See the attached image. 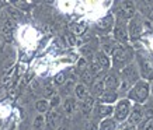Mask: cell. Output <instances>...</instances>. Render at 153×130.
I'll list each match as a JSON object with an SVG mask.
<instances>
[{
  "label": "cell",
  "mask_w": 153,
  "mask_h": 130,
  "mask_svg": "<svg viewBox=\"0 0 153 130\" xmlns=\"http://www.w3.org/2000/svg\"><path fill=\"white\" fill-rule=\"evenodd\" d=\"M35 108H37V111L39 112V113H45V112H48V109H49V102H48L47 99H39V101H37V104H35Z\"/></svg>",
  "instance_id": "obj_24"
},
{
  "label": "cell",
  "mask_w": 153,
  "mask_h": 130,
  "mask_svg": "<svg viewBox=\"0 0 153 130\" xmlns=\"http://www.w3.org/2000/svg\"><path fill=\"white\" fill-rule=\"evenodd\" d=\"M63 109L68 115H73L76 109H77V104H76V99L74 98H66L65 102H63Z\"/></svg>",
  "instance_id": "obj_18"
},
{
  "label": "cell",
  "mask_w": 153,
  "mask_h": 130,
  "mask_svg": "<svg viewBox=\"0 0 153 130\" xmlns=\"http://www.w3.org/2000/svg\"><path fill=\"white\" fill-rule=\"evenodd\" d=\"M105 90V85H104V80H96L93 81V87H91V93H93L94 97H101L102 93Z\"/></svg>",
  "instance_id": "obj_17"
},
{
  "label": "cell",
  "mask_w": 153,
  "mask_h": 130,
  "mask_svg": "<svg viewBox=\"0 0 153 130\" xmlns=\"http://www.w3.org/2000/svg\"><path fill=\"white\" fill-rule=\"evenodd\" d=\"M80 79H82V81H83L84 85H87V84H91V83H93V79H94V77L91 76V73L88 71V69H86V70H83V71H82Z\"/></svg>",
  "instance_id": "obj_25"
},
{
  "label": "cell",
  "mask_w": 153,
  "mask_h": 130,
  "mask_svg": "<svg viewBox=\"0 0 153 130\" xmlns=\"http://www.w3.org/2000/svg\"><path fill=\"white\" fill-rule=\"evenodd\" d=\"M114 37L118 39L120 42H126L128 41V32H126V28L122 24H118L114 28Z\"/></svg>",
  "instance_id": "obj_13"
},
{
  "label": "cell",
  "mask_w": 153,
  "mask_h": 130,
  "mask_svg": "<svg viewBox=\"0 0 153 130\" xmlns=\"http://www.w3.org/2000/svg\"><path fill=\"white\" fill-rule=\"evenodd\" d=\"M140 69L145 79H153V63L148 59L140 60Z\"/></svg>",
  "instance_id": "obj_11"
},
{
  "label": "cell",
  "mask_w": 153,
  "mask_h": 130,
  "mask_svg": "<svg viewBox=\"0 0 153 130\" xmlns=\"http://www.w3.org/2000/svg\"><path fill=\"white\" fill-rule=\"evenodd\" d=\"M150 88H149V84L146 81H138L129 91V98L136 101L138 104L145 102L149 97Z\"/></svg>",
  "instance_id": "obj_1"
},
{
  "label": "cell",
  "mask_w": 153,
  "mask_h": 130,
  "mask_svg": "<svg viewBox=\"0 0 153 130\" xmlns=\"http://www.w3.org/2000/svg\"><path fill=\"white\" fill-rule=\"evenodd\" d=\"M14 21L10 18L7 14H4L1 18H0V32L4 34V35H10L11 31L14 29Z\"/></svg>",
  "instance_id": "obj_7"
},
{
  "label": "cell",
  "mask_w": 153,
  "mask_h": 130,
  "mask_svg": "<svg viewBox=\"0 0 153 130\" xmlns=\"http://www.w3.org/2000/svg\"><path fill=\"white\" fill-rule=\"evenodd\" d=\"M131 113V102L129 99H121L115 106V119L117 120H125Z\"/></svg>",
  "instance_id": "obj_3"
},
{
  "label": "cell",
  "mask_w": 153,
  "mask_h": 130,
  "mask_svg": "<svg viewBox=\"0 0 153 130\" xmlns=\"http://www.w3.org/2000/svg\"><path fill=\"white\" fill-rule=\"evenodd\" d=\"M112 25H114V17H112L111 14L105 15L104 18H101L97 23V28L101 29V31H108V29H111Z\"/></svg>",
  "instance_id": "obj_12"
},
{
  "label": "cell",
  "mask_w": 153,
  "mask_h": 130,
  "mask_svg": "<svg viewBox=\"0 0 153 130\" xmlns=\"http://www.w3.org/2000/svg\"><path fill=\"white\" fill-rule=\"evenodd\" d=\"M152 94H153V84H152Z\"/></svg>",
  "instance_id": "obj_38"
},
{
  "label": "cell",
  "mask_w": 153,
  "mask_h": 130,
  "mask_svg": "<svg viewBox=\"0 0 153 130\" xmlns=\"http://www.w3.org/2000/svg\"><path fill=\"white\" fill-rule=\"evenodd\" d=\"M86 65H87V63H86V59H80L79 63H77V69L83 71V70H86Z\"/></svg>",
  "instance_id": "obj_33"
},
{
  "label": "cell",
  "mask_w": 153,
  "mask_h": 130,
  "mask_svg": "<svg viewBox=\"0 0 153 130\" xmlns=\"http://www.w3.org/2000/svg\"><path fill=\"white\" fill-rule=\"evenodd\" d=\"M62 120V116H60V113L56 109H51V111L48 112L47 115V125L51 127V129H55L58 127Z\"/></svg>",
  "instance_id": "obj_8"
},
{
  "label": "cell",
  "mask_w": 153,
  "mask_h": 130,
  "mask_svg": "<svg viewBox=\"0 0 153 130\" xmlns=\"http://www.w3.org/2000/svg\"><path fill=\"white\" fill-rule=\"evenodd\" d=\"M59 104H60V98H59V95H55V97H53V98L51 99V102H49V105H51V106L53 108V109H55V108L58 106Z\"/></svg>",
  "instance_id": "obj_32"
},
{
  "label": "cell",
  "mask_w": 153,
  "mask_h": 130,
  "mask_svg": "<svg viewBox=\"0 0 153 130\" xmlns=\"http://www.w3.org/2000/svg\"><path fill=\"white\" fill-rule=\"evenodd\" d=\"M117 98H118V93L117 91H104L102 93V95L100 97V101H101L102 104H112L117 101Z\"/></svg>",
  "instance_id": "obj_16"
},
{
  "label": "cell",
  "mask_w": 153,
  "mask_h": 130,
  "mask_svg": "<svg viewBox=\"0 0 153 130\" xmlns=\"http://www.w3.org/2000/svg\"><path fill=\"white\" fill-rule=\"evenodd\" d=\"M121 76H122V81H126V83H129L131 85L132 84H136L138 83V79H139V74H138V71L135 69L134 65H129L124 67V69L121 70Z\"/></svg>",
  "instance_id": "obj_4"
},
{
  "label": "cell",
  "mask_w": 153,
  "mask_h": 130,
  "mask_svg": "<svg viewBox=\"0 0 153 130\" xmlns=\"http://www.w3.org/2000/svg\"><path fill=\"white\" fill-rule=\"evenodd\" d=\"M93 108H94V97H87L80 104V109H82L83 113H86V115H88L90 112L93 111Z\"/></svg>",
  "instance_id": "obj_19"
},
{
  "label": "cell",
  "mask_w": 153,
  "mask_h": 130,
  "mask_svg": "<svg viewBox=\"0 0 153 130\" xmlns=\"http://www.w3.org/2000/svg\"><path fill=\"white\" fill-rule=\"evenodd\" d=\"M121 130H134V126L125 125V126H122V129H121Z\"/></svg>",
  "instance_id": "obj_35"
},
{
  "label": "cell",
  "mask_w": 153,
  "mask_h": 130,
  "mask_svg": "<svg viewBox=\"0 0 153 130\" xmlns=\"http://www.w3.org/2000/svg\"><path fill=\"white\" fill-rule=\"evenodd\" d=\"M45 125H47V118L44 116V115H38L37 118H35V120H34L33 126L35 130H42L44 127H45Z\"/></svg>",
  "instance_id": "obj_22"
},
{
  "label": "cell",
  "mask_w": 153,
  "mask_h": 130,
  "mask_svg": "<svg viewBox=\"0 0 153 130\" xmlns=\"http://www.w3.org/2000/svg\"><path fill=\"white\" fill-rule=\"evenodd\" d=\"M112 112H114V108L111 106V105H104V104H101V105H97V108H96V113H97V116L100 118H105L110 116Z\"/></svg>",
  "instance_id": "obj_15"
},
{
  "label": "cell",
  "mask_w": 153,
  "mask_h": 130,
  "mask_svg": "<svg viewBox=\"0 0 153 130\" xmlns=\"http://www.w3.org/2000/svg\"><path fill=\"white\" fill-rule=\"evenodd\" d=\"M135 11H136V7H135L134 1H121L115 9V13L118 14V17L124 20H132L135 15Z\"/></svg>",
  "instance_id": "obj_2"
},
{
  "label": "cell",
  "mask_w": 153,
  "mask_h": 130,
  "mask_svg": "<svg viewBox=\"0 0 153 130\" xmlns=\"http://www.w3.org/2000/svg\"><path fill=\"white\" fill-rule=\"evenodd\" d=\"M117 127V123L114 119H110V118H107V119H102L100 126H98V130H115Z\"/></svg>",
  "instance_id": "obj_21"
},
{
  "label": "cell",
  "mask_w": 153,
  "mask_h": 130,
  "mask_svg": "<svg viewBox=\"0 0 153 130\" xmlns=\"http://www.w3.org/2000/svg\"><path fill=\"white\" fill-rule=\"evenodd\" d=\"M104 85H105V88L108 90V91H115L121 85V81H120V79H118V76L111 73V74H108L105 79H104Z\"/></svg>",
  "instance_id": "obj_10"
},
{
  "label": "cell",
  "mask_w": 153,
  "mask_h": 130,
  "mask_svg": "<svg viewBox=\"0 0 153 130\" xmlns=\"http://www.w3.org/2000/svg\"><path fill=\"white\" fill-rule=\"evenodd\" d=\"M96 62H97L98 65L101 66L102 70H107L110 69V66H111V62H110V57H108V55H105L104 52H98L97 55H96Z\"/></svg>",
  "instance_id": "obj_14"
},
{
  "label": "cell",
  "mask_w": 153,
  "mask_h": 130,
  "mask_svg": "<svg viewBox=\"0 0 153 130\" xmlns=\"http://www.w3.org/2000/svg\"><path fill=\"white\" fill-rule=\"evenodd\" d=\"M74 95L77 97V99H86L88 97V90H87V85L84 84H77L74 87Z\"/></svg>",
  "instance_id": "obj_20"
},
{
  "label": "cell",
  "mask_w": 153,
  "mask_h": 130,
  "mask_svg": "<svg viewBox=\"0 0 153 130\" xmlns=\"http://www.w3.org/2000/svg\"><path fill=\"white\" fill-rule=\"evenodd\" d=\"M143 119V111H142V108L140 106H135L134 111L129 113V116H128V125L129 126H135L140 123Z\"/></svg>",
  "instance_id": "obj_9"
},
{
  "label": "cell",
  "mask_w": 153,
  "mask_h": 130,
  "mask_svg": "<svg viewBox=\"0 0 153 130\" xmlns=\"http://www.w3.org/2000/svg\"><path fill=\"white\" fill-rule=\"evenodd\" d=\"M128 29H129V37L132 38V39H138V38L142 35V24H140L139 20L135 18V17L129 21Z\"/></svg>",
  "instance_id": "obj_6"
},
{
  "label": "cell",
  "mask_w": 153,
  "mask_h": 130,
  "mask_svg": "<svg viewBox=\"0 0 153 130\" xmlns=\"http://www.w3.org/2000/svg\"><path fill=\"white\" fill-rule=\"evenodd\" d=\"M139 130H153V118H150V119L145 122L143 125L139 127Z\"/></svg>",
  "instance_id": "obj_30"
},
{
  "label": "cell",
  "mask_w": 153,
  "mask_h": 130,
  "mask_svg": "<svg viewBox=\"0 0 153 130\" xmlns=\"http://www.w3.org/2000/svg\"><path fill=\"white\" fill-rule=\"evenodd\" d=\"M7 15L13 20L14 23H16V21H19V20L21 18V14H20V11H19V10H16V9H13V7L7 9Z\"/></svg>",
  "instance_id": "obj_28"
},
{
  "label": "cell",
  "mask_w": 153,
  "mask_h": 130,
  "mask_svg": "<svg viewBox=\"0 0 153 130\" xmlns=\"http://www.w3.org/2000/svg\"><path fill=\"white\" fill-rule=\"evenodd\" d=\"M88 71L91 73V76H93V77H97V76L101 74L102 69H101V66L98 65L97 62H93V63L90 65V67H88Z\"/></svg>",
  "instance_id": "obj_26"
},
{
  "label": "cell",
  "mask_w": 153,
  "mask_h": 130,
  "mask_svg": "<svg viewBox=\"0 0 153 130\" xmlns=\"http://www.w3.org/2000/svg\"><path fill=\"white\" fill-rule=\"evenodd\" d=\"M56 91H55V87L52 85V84H45L44 85V88H42V94H44V97L45 98H53L56 95Z\"/></svg>",
  "instance_id": "obj_23"
},
{
  "label": "cell",
  "mask_w": 153,
  "mask_h": 130,
  "mask_svg": "<svg viewBox=\"0 0 153 130\" xmlns=\"http://www.w3.org/2000/svg\"><path fill=\"white\" fill-rule=\"evenodd\" d=\"M58 130H68V127H66V126H62V127H59Z\"/></svg>",
  "instance_id": "obj_37"
},
{
  "label": "cell",
  "mask_w": 153,
  "mask_h": 130,
  "mask_svg": "<svg viewBox=\"0 0 153 130\" xmlns=\"http://www.w3.org/2000/svg\"><path fill=\"white\" fill-rule=\"evenodd\" d=\"M72 31L74 35H82L86 31V25H84V23H76L72 25Z\"/></svg>",
  "instance_id": "obj_27"
},
{
  "label": "cell",
  "mask_w": 153,
  "mask_h": 130,
  "mask_svg": "<svg viewBox=\"0 0 153 130\" xmlns=\"http://www.w3.org/2000/svg\"><path fill=\"white\" fill-rule=\"evenodd\" d=\"M65 81H66V74L63 71L58 73V74L55 76V79H53V84H55V85H62Z\"/></svg>",
  "instance_id": "obj_29"
},
{
  "label": "cell",
  "mask_w": 153,
  "mask_h": 130,
  "mask_svg": "<svg viewBox=\"0 0 153 130\" xmlns=\"http://www.w3.org/2000/svg\"><path fill=\"white\" fill-rule=\"evenodd\" d=\"M17 6H19V7H23V9H25V7H27L25 1H17Z\"/></svg>",
  "instance_id": "obj_36"
},
{
  "label": "cell",
  "mask_w": 153,
  "mask_h": 130,
  "mask_svg": "<svg viewBox=\"0 0 153 130\" xmlns=\"http://www.w3.org/2000/svg\"><path fill=\"white\" fill-rule=\"evenodd\" d=\"M87 130H98V129L94 126V123H91V122H90V123L87 125Z\"/></svg>",
  "instance_id": "obj_34"
},
{
  "label": "cell",
  "mask_w": 153,
  "mask_h": 130,
  "mask_svg": "<svg viewBox=\"0 0 153 130\" xmlns=\"http://www.w3.org/2000/svg\"><path fill=\"white\" fill-rule=\"evenodd\" d=\"M66 38H68V42H69L72 46H74V45L77 43V41H76V35H74L73 32H72V34H68V35H66Z\"/></svg>",
  "instance_id": "obj_31"
},
{
  "label": "cell",
  "mask_w": 153,
  "mask_h": 130,
  "mask_svg": "<svg viewBox=\"0 0 153 130\" xmlns=\"http://www.w3.org/2000/svg\"><path fill=\"white\" fill-rule=\"evenodd\" d=\"M129 59V53L126 51L125 48H115L114 52H112V60H114V65L121 67V66H124L126 63V60Z\"/></svg>",
  "instance_id": "obj_5"
}]
</instances>
